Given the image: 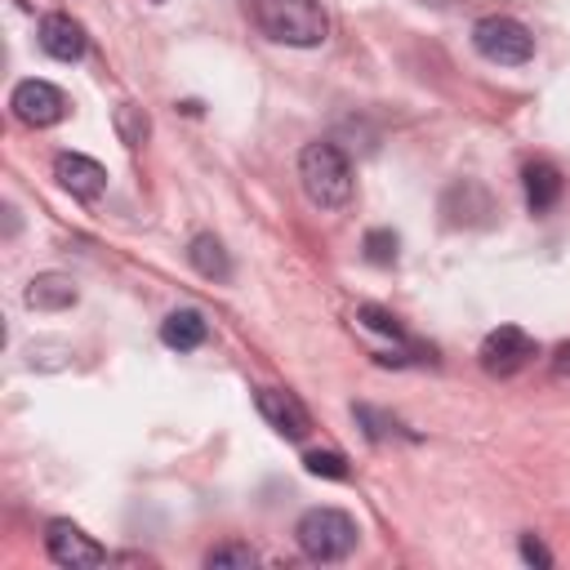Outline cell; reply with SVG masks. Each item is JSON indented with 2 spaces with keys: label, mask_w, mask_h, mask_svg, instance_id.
Returning <instances> with one entry per match:
<instances>
[{
  "label": "cell",
  "mask_w": 570,
  "mask_h": 570,
  "mask_svg": "<svg viewBox=\"0 0 570 570\" xmlns=\"http://www.w3.org/2000/svg\"><path fill=\"white\" fill-rule=\"evenodd\" d=\"M254 22L267 40L294 49H316L330 36V18L321 0H254Z\"/></svg>",
  "instance_id": "obj_1"
},
{
  "label": "cell",
  "mask_w": 570,
  "mask_h": 570,
  "mask_svg": "<svg viewBox=\"0 0 570 570\" xmlns=\"http://www.w3.org/2000/svg\"><path fill=\"white\" fill-rule=\"evenodd\" d=\"M298 183L321 209H338L352 200V165L334 142H307L298 151Z\"/></svg>",
  "instance_id": "obj_2"
},
{
  "label": "cell",
  "mask_w": 570,
  "mask_h": 570,
  "mask_svg": "<svg viewBox=\"0 0 570 570\" xmlns=\"http://www.w3.org/2000/svg\"><path fill=\"white\" fill-rule=\"evenodd\" d=\"M307 561H343L356 548V521L343 508H307L294 525Z\"/></svg>",
  "instance_id": "obj_3"
},
{
  "label": "cell",
  "mask_w": 570,
  "mask_h": 570,
  "mask_svg": "<svg viewBox=\"0 0 570 570\" xmlns=\"http://www.w3.org/2000/svg\"><path fill=\"white\" fill-rule=\"evenodd\" d=\"M472 49L485 58V62H499V67H521L534 58V36L517 22V18H503V13H490L472 27Z\"/></svg>",
  "instance_id": "obj_4"
},
{
  "label": "cell",
  "mask_w": 570,
  "mask_h": 570,
  "mask_svg": "<svg viewBox=\"0 0 570 570\" xmlns=\"http://www.w3.org/2000/svg\"><path fill=\"white\" fill-rule=\"evenodd\" d=\"M9 107H13V116H18L22 125H31V129H49V125H58V120L67 116V98H62V89L49 85V80H22V85H13Z\"/></svg>",
  "instance_id": "obj_5"
},
{
  "label": "cell",
  "mask_w": 570,
  "mask_h": 570,
  "mask_svg": "<svg viewBox=\"0 0 570 570\" xmlns=\"http://www.w3.org/2000/svg\"><path fill=\"white\" fill-rule=\"evenodd\" d=\"M476 356H481V370L490 379H508V374H517L534 356V338L525 330H517V325H499V330L485 334Z\"/></svg>",
  "instance_id": "obj_6"
},
{
  "label": "cell",
  "mask_w": 570,
  "mask_h": 570,
  "mask_svg": "<svg viewBox=\"0 0 570 570\" xmlns=\"http://www.w3.org/2000/svg\"><path fill=\"white\" fill-rule=\"evenodd\" d=\"M254 405H258V414H263L281 436H289V441L307 436V428H312L307 405H303L294 392H285V387H258V392H254Z\"/></svg>",
  "instance_id": "obj_7"
},
{
  "label": "cell",
  "mask_w": 570,
  "mask_h": 570,
  "mask_svg": "<svg viewBox=\"0 0 570 570\" xmlns=\"http://www.w3.org/2000/svg\"><path fill=\"white\" fill-rule=\"evenodd\" d=\"M45 548H49V557L58 561V566H102L107 561V548H98L80 525H71V521H49V530H45Z\"/></svg>",
  "instance_id": "obj_8"
},
{
  "label": "cell",
  "mask_w": 570,
  "mask_h": 570,
  "mask_svg": "<svg viewBox=\"0 0 570 570\" xmlns=\"http://www.w3.org/2000/svg\"><path fill=\"white\" fill-rule=\"evenodd\" d=\"M53 178H58L76 200H94V196H102V187H107V169H102L98 160L80 156V151H58V156H53Z\"/></svg>",
  "instance_id": "obj_9"
},
{
  "label": "cell",
  "mask_w": 570,
  "mask_h": 570,
  "mask_svg": "<svg viewBox=\"0 0 570 570\" xmlns=\"http://www.w3.org/2000/svg\"><path fill=\"white\" fill-rule=\"evenodd\" d=\"M40 49L58 62H76L85 53V27L67 13H49L40 18Z\"/></svg>",
  "instance_id": "obj_10"
},
{
  "label": "cell",
  "mask_w": 570,
  "mask_h": 570,
  "mask_svg": "<svg viewBox=\"0 0 570 570\" xmlns=\"http://www.w3.org/2000/svg\"><path fill=\"white\" fill-rule=\"evenodd\" d=\"M205 334H209V325H205V316H200L196 307H178V312H169V316L160 321V343L174 347V352L200 347Z\"/></svg>",
  "instance_id": "obj_11"
},
{
  "label": "cell",
  "mask_w": 570,
  "mask_h": 570,
  "mask_svg": "<svg viewBox=\"0 0 570 570\" xmlns=\"http://www.w3.org/2000/svg\"><path fill=\"white\" fill-rule=\"evenodd\" d=\"M521 178H525V205H530L534 214H543V209L557 205V196H561V174H557L548 160H530Z\"/></svg>",
  "instance_id": "obj_12"
},
{
  "label": "cell",
  "mask_w": 570,
  "mask_h": 570,
  "mask_svg": "<svg viewBox=\"0 0 570 570\" xmlns=\"http://www.w3.org/2000/svg\"><path fill=\"white\" fill-rule=\"evenodd\" d=\"M71 303H76V285H71L67 276H58V272H45V276H36V281L27 285V307L62 312V307H71Z\"/></svg>",
  "instance_id": "obj_13"
},
{
  "label": "cell",
  "mask_w": 570,
  "mask_h": 570,
  "mask_svg": "<svg viewBox=\"0 0 570 570\" xmlns=\"http://www.w3.org/2000/svg\"><path fill=\"white\" fill-rule=\"evenodd\" d=\"M187 258H191V267L205 276V281H227L232 276V263H227V249L209 236V232H200V236H191V245H187Z\"/></svg>",
  "instance_id": "obj_14"
},
{
  "label": "cell",
  "mask_w": 570,
  "mask_h": 570,
  "mask_svg": "<svg viewBox=\"0 0 570 570\" xmlns=\"http://www.w3.org/2000/svg\"><path fill=\"white\" fill-rule=\"evenodd\" d=\"M116 134H120L125 147H142V138H147V111L134 107V102H120L116 107Z\"/></svg>",
  "instance_id": "obj_15"
},
{
  "label": "cell",
  "mask_w": 570,
  "mask_h": 570,
  "mask_svg": "<svg viewBox=\"0 0 570 570\" xmlns=\"http://www.w3.org/2000/svg\"><path fill=\"white\" fill-rule=\"evenodd\" d=\"M303 468H307L312 476H325V481H347V476H352V468H347V459H343L338 450H312V454L303 459Z\"/></svg>",
  "instance_id": "obj_16"
},
{
  "label": "cell",
  "mask_w": 570,
  "mask_h": 570,
  "mask_svg": "<svg viewBox=\"0 0 570 570\" xmlns=\"http://www.w3.org/2000/svg\"><path fill=\"white\" fill-rule=\"evenodd\" d=\"M356 321H361L365 330H374V334H387L392 343H405V330H401V321H396L392 312L374 307V303H361V307H356Z\"/></svg>",
  "instance_id": "obj_17"
},
{
  "label": "cell",
  "mask_w": 570,
  "mask_h": 570,
  "mask_svg": "<svg viewBox=\"0 0 570 570\" xmlns=\"http://www.w3.org/2000/svg\"><path fill=\"white\" fill-rule=\"evenodd\" d=\"M258 557H254V548L249 543H218V548H209L205 552V566L209 570H227V566H240V570H249Z\"/></svg>",
  "instance_id": "obj_18"
},
{
  "label": "cell",
  "mask_w": 570,
  "mask_h": 570,
  "mask_svg": "<svg viewBox=\"0 0 570 570\" xmlns=\"http://www.w3.org/2000/svg\"><path fill=\"white\" fill-rule=\"evenodd\" d=\"M365 258H370V263H379V267L396 263V236H392L387 227L370 232V236H365Z\"/></svg>",
  "instance_id": "obj_19"
},
{
  "label": "cell",
  "mask_w": 570,
  "mask_h": 570,
  "mask_svg": "<svg viewBox=\"0 0 570 570\" xmlns=\"http://www.w3.org/2000/svg\"><path fill=\"white\" fill-rule=\"evenodd\" d=\"M356 423H365V436L370 441H383V436H392L401 423L396 419H387V414H379V410H370V405H356Z\"/></svg>",
  "instance_id": "obj_20"
},
{
  "label": "cell",
  "mask_w": 570,
  "mask_h": 570,
  "mask_svg": "<svg viewBox=\"0 0 570 570\" xmlns=\"http://www.w3.org/2000/svg\"><path fill=\"white\" fill-rule=\"evenodd\" d=\"M521 557H525L530 566H552V557H548V548H543V543H539L534 534H525V539H521Z\"/></svg>",
  "instance_id": "obj_21"
},
{
  "label": "cell",
  "mask_w": 570,
  "mask_h": 570,
  "mask_svg": "<svg viewBox=\"0 0 570 570\" xmlns=\"http://www.w3.org/2000/svg\"><path fill=\"white\" fill-rule=\"evenodd\" d=\"M552 370H557L561 379H570V343H561V347L552 352Z\"/></svg>",
  "instance_id": "obj_22"
},
{
  "label": "cell",
  "mask_w": 570,
  "mask_h": 570,
  "mask_svg": "<svg viewBox=\"0 0 570 570\" xmlns=\"http://www.w3.org/2000/svg\"><path fill=\"white\" fill-rule=\"evenodd\" d=\"M156 4H160V0H156Z\"/></svg>",
  "instance_id": "obj_23"
}]
</instances>
